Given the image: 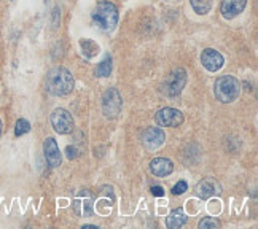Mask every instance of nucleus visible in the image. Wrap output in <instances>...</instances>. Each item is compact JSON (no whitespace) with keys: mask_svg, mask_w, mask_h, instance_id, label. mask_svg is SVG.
I'll return each mask as SVG.
<instances>
[{"mask_svg":"<svg viewBox=\"0 0 258 229\" xmlns=\"http://www.w3.org/2000/svg\"><path fill=\"white\" fill-rule=\"evenodd\" d=\"M45 89L46 93L56 97H62L72 93L74 89V77L64 67L51 68L45 78Z\"/></svg>","mask_w":258,"mask_h":229,"instance_id":"f257e3e1","label":"nucleus"},{"mask_svg":"<svg viewBox=\"0 0 258 229\" xmlns=\"http://www.w3.org/2000/svg\"><path fill=\"white\" fill-rule=\"evenodd\" d=\"M66 155H67L69 159H75V158H77V148L69 145V146L66 148Z\"/></svg>","mask_w":258,"mask_h":229,"instance_id":"4be33fe9","label":"nucleus"},{"mask_svg":"<svg viewBox=\"0 0 258 229\" xmlns=\"http://www.w3.org/2000/svg\"><path fill=\"white\" fill-rule=\"evenodd\" d=\"M0 134H2V121H0Z\"/></svg>","mask_w":258,"mask_h":229,"instance_id":"b1692460","label":"nucleus"},{"mask_svg":"<svg viewBox=\"0 0 258 229\" xmlns=\"http://www.w3.org/2000/svg\"><path fill=\"white\" fill-rule=\"evenodd\" d=\"M201 62L204 65V68H207L209 72H217L220 70L225 64V57L217 51V49L207 48L201 53Z\"/></svg>","mask_w":258,"mask_h":229,"instance_id":"9d476101","label":"nucleus"},{"mask_svg":"<svg viewBox=\"0 0 258 229\" xmlns=\"http://www.w3.org/2000/svg\"><path fill=\"white\" fill-rule=\"evenodd\" d=\"M164 138L166 135L160 127H148L141 135L142 145L147 150H156V148H160L164 143Z\"/></svg>","mask_w":258,"mask_h":229,"instance_id":"1a4fd4ad","label":"nucleus"},{"mask_svg":"<svg viewBox=\"0 0 258 229\" xmlns=\"http://www.w3.org/2000/svg\"><path fill=\"white\" fill-rule=\"evenodd\" d=\"M186 72L183 68H174V70L166 77L163 85L160 86L161 93L167 97H174L182 93V89L186 85Z\"/></svg>","mask_w":258,"mask_h":229,"instance_id":"20e7f679","label":"nucleus"},{"mask_svg":"<svg viewBox=\"0 0 258 229\" xmlns=\"http://www.w3.org/2000/svg\"><path fill=\"white\" fill-rule=\"evenodd\" d=\"M80 46H82L83 54L86 57H94L99 53V46L93 42V40H89V38H82L80 40Z\"/></svg>","mask_w":258,"mask_h":229,"instance_id":"dca6fc26","label":"nucleus"},{"mask_svg":"<svg viewBox=\"0 0 258 229\" xmlns=\"http://www.w3.org/2000/svg\"><path fill=\"white\" fill-rule=\"evenodd\" d=\"M220 193H222V186L215 180V178L207 177L196 185V194L201 199H209V197L218 196Z\"/></svg>","mask_w":258,"mask_h":229,"instance_id":"9b49d317","label":"nucleus"},{"mask_svg":"<svg viewBox=\"0 0 258 229\" xmlns=\"http://www.w3.org/2000/svg\"><path fill=\"white\" fill-rule=\"evenodd\" d=\"M93 19L102 31H113L118 23V10L112 2H99L93 10Z\"/></svg>","mask_w":258,"mask_h":229,"instance_id":"7ed1b4c3","label":"nucleus"},{"mask_svg":"<svg viewBox=\"0 0 258 229\" xmlns=\"http://www.w3.org/2000/svg\"><path fill=\"white\" fill-rule=\"evenodd\" d=\"M186 188H188L186 182H178V183L172 188V194H174V196H180V194H183V193L186 191Z\"/></svg>","mask_w":258,"mask_h":229,"instance_id":"412c9836","label":"nucleus"},{"mask_svg":"<svg viewBox=\"0 0 258 229\" xmlns=\"http://www.w3.org/2000/svg\"><path fill=\"white\" fill-rule=\"evenodd\" d=\"M198 226H200L201 229H217V227H220V221L215 220V218H212V216H209V218H203Z\"/></svg>","mask_w":258,"mask_h":229,"instance_id":"aec40b11","label":"nucleus"},{"mask_svg":"<svg viewBox=\"0 0 258 229\" xmlns=\"http://www.w3.org/2000/svg\"><path fill=\"white\" fill-rule=\"evenodd\" d=\"M112 73V57H105L104 61L97 65L96 68V77L99 78H107V77H110Z\"/></svg>","mask_w":258,"mask_h":229,"instance_id":"a211bd4d","label":"nucleus"},{"mask_svg":"<svg viewBox=\"0 0 258 229\" xmlns=\"http://www.w3.org/2000/svg\"><path fill=\"white\" fill-rule=\"evenodd\" d=\"M150 171L156 177H166V175L172 174L174 164L167 158H156V159H153V161L150 163Z\"/></svg>","mask_w":258,"mask_h":229,"instance_id":"4468645a","label":"nucleus"},{"mask_svg":"<svg viewBox=\"0 0 258 229\" xmlns=\"http://www.w3.org/2000/svg\"><path fill=\"white\" fill-rule=\"evenodd\" d=\"M43 153H45V158H46V163L51 166V167H57L61 166V161H62V155L59 151V146L56 143V140L53 137H48L45 143H43Z\"/></svg>","mask_w":258,"mask_h":229,"instance_id":"f8f14e48","label":"nucleus"},{"mask_svg":"<svg viewBox=\"0 0 258 229\" xmlns=\"http://www.w3.org/2000/svg\"><path fill=\"white\" fill-rule=\"evenodd\" d=\"M155 121L161 127H177L183 123V115H182V112L175 110V108L166 107V108H161V110L156 112Z\"/></svg>","mask_w":258,"mask_h":229,"instance_id":"0eeeda50","label":"nucleus"},{"mask_svg":"<svg viewBox=\"0 0 258 229\" xmlns=\"http://www.w3.org/2000/svg\"><path fill=\"white\" fill-rule=\"evenodd\" d=\"M186 223V215L183 212V208H175L169 213V216L166 218V226L169 229H177L182 227Z\"/></svg>","mask_w":258,"mask_h":229,"instance_id":"2eb2a0df","label":"nucleus"},{"mask_svg":"<svg viewBox=\"0 0 258 229\" xmlns=\"http://www.w3.org/2000/svg\"><path fill=\"white\" fill-rule=\"evenodd\" d=\"M51 126L57 134H71L74 131V118L64 108H56L51 113Z\"/></svg>","mask_w":258,"mask_h":229,"instance_id":"423d86ee","label":"nucleus"},{"mask_svg":"<svg viewBox=\"0 0 258 229\" xmlns=\"http://www.w3.org/2000/svg\"><path fill=\"white\" fill-rule=\"evenodd\" d=\"M214 93L215 97L223 104H231L234 102L237 96L241 93V85L237 82V78L233 75H225L217 78V82L214 85Z\"/></svg>","mask_w":258,"mask_h":229,"instance_id":"f03ea898","label":"nucleus"},{"mask_svg":"<svg viewBox=\"0 0 258 229\" xmlns=\"http://www.w3.org/2000/svg\"><path fill=\"white\" fill-rule=\"evenodd\" d=\"M247 5V0H222L220 13L225 19H233L242 13Z\"/></svg>","mask_w":258,"mask_h":229,"instance_id":"ddd939ff","label":"nucleus"},{"mask_svg":"<svg viewBox=\"0 0 258 229\" xmlns=\"http://www.w3.org/2000/svg\"><path fill=\"white\" fill-rule=\"evenodd\" d=\"M123 108V97L118 93V89L108 88L102 96V112L108 118H115L120 115Z\"/></svg>","mask_w":258,"mask_h":229,"instance_id":"39448f33","label":"nucleus"},{"mask_svg":"<svg viewBox=\"0 0 258 229\" xmlns=\"http://www.w3.org/2000/svg\"><path fill=\"white\" fill-rule=\"evenodd\" d=\"M31 131V124H29L27 119H18L16 121V126H15V135L19 137V135H24Z\"/></svg>","mask_w":258,"mask_h":229,"instance_id":"6ab92c4d","label":"nucleus"},{"mask_svg":"<svg viewBox=\"0 0 258 229\" xmlns=\"http://www.w3.org/2000/svg\"><path fill=\"white\" fill-rule=\"evenodd\" d=\"M190 4L198 15H207L212 8V0H190Z\"/></svg>","mask_w":258,"mask_h":229,"instance_id":"f3484780","label":"nucleus"},{"mask_svg":"<svg viewBox=\"0 0 258 229\" xmlns=\"http://www.w3.org/2000/svg\"><path fill=\"white\" fill-rule=\"evenodd\" d=\"M74 210L78 216H93L94 213V197L88 190L80 191L74 199Z\"/></svg>","mask_w":258,"mask_h":229,"instance_id":"6e6552de","label":"nucleus"},{"mask_svg":"<svg viewBox=\"0 0 258 229\" xmlns=\"http://www.w3.org/2000/svg\"><path fill=\"white\" fill-rule=\"evenodd\" d=\"M152 194L156 196V197H163V196H164L163 186H152Z\"/></svg>","mask_w":258,"mask_h":229,"instance_id":"5701e85b","label":"nucleus"}]
</instances>
